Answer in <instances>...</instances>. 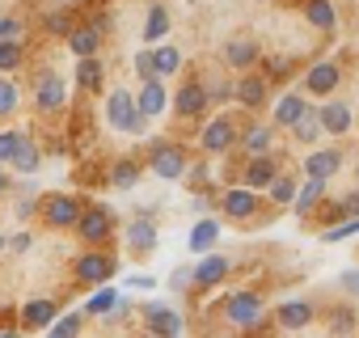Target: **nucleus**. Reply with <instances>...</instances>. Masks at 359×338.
I'll return each instance as SVG.
<instances>
[{
  "label": "nucleus",
  "mask_w": 359,
  "mask_h": 338,
  "mask_svg": "<svg viewBox=\"0 0 359 338\" xmlns=\"http://www.w3.org/2000/svg\"><path fill=\"white\" fill-rule=\"evenodd\" d=\"M106 123L123 135H144L148 131V114L135 106V93H127V89H114L106 97Z\"/></svg>",
  "instance_id": "nucleus-1"
},
{
  "label": "nucleus",
  "mask_w": 359,
  "mask_h": 338,
  "mask_svg": "<svg viewBox=\"0 0 359 338\" xmlns=\"http://www.w3.org/2000/svg\"><path fill=\"white\" fill-rule=\"evenodd\" d=\"M187 165H191V152L177 144V140H156L148 148V169H152L156 178H165V182H182Z\"/></svg>",
  "instance_id": "nucleus-2"
},
{
  "label": "nucleus",
  "mask_w": 359,
  "mask_h": 338,
  "mask_svg": "<svg viewBox=\"0 0 359 338\" xmlns=\"http://www.w3.org/2000/svg\"><path fill=\"white\" fill-rule=\"evenodd\" d=\"M262 317H266V304L258 292L241 288V292H229L224 296V321L237 325V330H262Z\"/></svg>",
  "instance_id": "nucleus-3"
},
{
  "label": "nucleus",
  "mask_w": 359,
  "mask_h": 338,
  "mask_svg": "<svg viewBox=\"0 0 359 338\" xmlns=\"http://www.w3.org/2000/svg\"><path fill=\"white\" fill-rule=\"evenodd\" d=\"M76 237L85 241V245H106L110 237H114V229H118V220H114V212L106 208V203H93V208H81V216H76Z\"/></svg>",
  "instance_id": "nucleus-4"
},
{
  "label": "nucleus",
  "mask_w": 359,
  "mask_h": 338,
  "mask_svg": "<svg viewBox=\"0 0 359 338\" xmlns=\"http://www.w3.org/2000/svg\"><path fill=\"white\" fill-rule=\"evenodd\" d=\"M233 102H241L250 114L266 110V102H271V81H266V72H254V68H245V72L233 81Z\"/></svg>",
  "instance_id": "nucleus-5"
},
{
  "label": "nucleus",
  "mask_w": 359,
  "mask_h": 338,
  "mask_svg": "<svg viewBox=\"0 0 359 338\" xmlns=\"http://www.w3.org/2000/svg\"><path fill=\"white\" fill-rule=\"evenodd\" d=\"M258 208H262V199H258V191H254V187H245V182H233V187L220 195V212H224L229 220H237V224L254 220V216H258Z\"/></svg>",
  "instance_id": "nucleus-6"
},
{
  "label": "nucleus",
  "mask_w": 359,
  "mask_h": 338,
  "mask_svg": "<svg viewBox=\"0 0 359 338\" xmlns=\"http://www.w3.org/2000/svg\"><path fill=\"white\" fill-rule=\"evenodd\" d=\"M64 102H68V85H64V76L60 72H39L34 76V110L39 114H55V110H64Z\"/></svg>",
  "instance_id": "nucleus-7"
},
{
  "label": "nucleus",
  "mask_w": 359,
  "mask_h": 338,
  "mask_svg": "<svg viewBox=\"0 0 359 338\" xmlns=\"http://www.w3.org/2000/svg\"><path fill=\"white\" fill-rule=\"evenodd\" d=\"M233 275V262L224 258V254H199V262L191 266V292H208V288H216V283H224Z\"/></svg>",
  "instance_id": "nucleus-8"
},
{
  "label": "nucleus",
  "mask_w": 359,
  "mask_h": 338,
  "mask_svg": "<svg viewBox=\"0 0 359 338\" xmlns=\"http://www.w3.org/2000/svg\"><path fill=\"white\" fill-rule=\"evenodd\" d=\"M338 85H342V64L317 60V64L304 68V93H309V97H330Z\"/></svg>",
  "instance_id": "nucleus-9"
},
{
  "label": "nucleus",
  "mask_w": 359,
  "mask_h": 338,
  "mask_svg": "<svg viewBox=\"0 0 359 338\" xmlns=\"http://www.w3.org/2000/svg\"><path fill=\"white\" fill-rule=\"evenodd\" d=\"M144 334H152V338H177V334H182V313L161 304V300L144 304Z\"/></svg>",
  "instance_id": "nucleus-10"
},
{
  "label": "nucleus",
  "mask_w": 359,
  "mask_h": 338,
  "mask_svg": "<svg viewBox=\"0 0 359 338\" xmlns=\"http://www.w3.org/2000/svg\"><path fill=\"white\" fill-rule=\"evenodd\" d=\"M199 148H203L208 156L233 152V148H237V123H233V119H212V123L199 131Z\"/></svg>",
  "instance_id": "nucleus-11"
},
{
  "label": "nucleus",
  "mask_w": 359,
  "mask_h": 338,
  "mask_svg": "<svg viewBox=\"0 0 359 338\" xmlns=\"http://www.w3.org/2000/svg\"><path fill=\"white\" fill-rule=\"evenodd\" d=\"M81 199L76 195H47L43 199V224L47 229H72L76 224V216H81Z\"/></svg>",
  "instance_id": "nucleus-12"
},
{
  "label": "nucleus",
  "mask_w": 359,
  "mask_h": 338,
  "mask_svg": "<svg viewBox=\"0 0 359 338\" xmlns=\"http://www.w3.org/2000/svg\"><path fill=\"white\" fill-rule=\"evenodd\" d=\"M110 275H114V258H110L102 245H93L89 254H81V258H76V279H81V283L97 288V283H106Z\"/></svg>",
  "instance_id": "nucleus-13"
},
{
  "label": "nucleus",
  "mask_w": 359,
  "mask_h": 338,
  "mask_svg": "<svg viewBox=\"0 0 359 338\" xmlns=\"http://www.w3.org/2000/svg\"><path fill=\"white\" fill-rule=\"evenodd\" d=\"M279 169H283V165H275V156H271V152H254V156L241 165V182H245V187H254V191H266V187H271V178L279 174Z\"/></svg>",
  "instance_id": "nucleus-14"
},
{
  "label": "nucleus",
  "mask_w": 359,
  "mask_h": 338,
  "mask_svg": "<svg viewBox=\"0 0 359 338\" xmlns=\"http://www.w3.org/2000/svg\"><path fill=\"white\" fill-rule=\"evenodd\" d=\"M208 110V89H203V81H187L182 89L173 93V114L177 119H199Z\"/></svg>",
  "instance_id": "nucleus-15"
},
{
  "label": "nucleus",
  "mask_w": 359,
  "mask_h": 338,
  "mask_svg": "<svg viewBox=\"0 0 359 338\" xmlns=\"http://www.w3.org/2000/svg\"><path fill=\"white\" fill-rule=\"evenodd\" d=\"M338 169H342V148H313V152L304 156V178L330 182Z\"/></svg>",
  "instance_id": "nucleus-16"
},
{
  "label": "nucleus",
  "mask_w": 359,
  "mask_h": 338,
  "mask_svg": "<svg viewBox=\"0 0 359 338\" xmlns=\"http://www.w3.org/2000/svg\"><path fill=\"white\" fill-rule=\"evenodd\" d=\"M317 317V309L309 304V300H283L279 309H275V325L279 330H287V334H296V330H309V321Z\"/></svg>",
  "instance_id": "nucleus-17"
},
{
  "label": "nucleus",
  "mask_w": 359,
  "mask_h": 338,
  "mask_svg": "<svg viewBox=\"0 0 359 338\" xmlns=\"http://www.w3.org/2000/svg\"><path fill=\"white\" fill-rule=\"evenodd\" d=\"M220 55H224V64H229L233 72H245V68H254V64L262 60V51H258L254 39H229Z\"/></svg>",
  "instance_id": "nucleus-18"
},
{
  "label": "nucleus",
  "mask_w": 359,
  "mask_h": 338,
  "mask_svg": "<svg viewBox=\"0 0 359 338\" xmlns=\"http://www.w3.org/2000/svg\"><path fill=\"white\" fill-rule=\"evenodd\" d=\"M165 97H169V93H165V81H161V76H144V81H140V93H135V106H140L148 119H156V114L165 110Z\"/></svg>",
  "instance_id": "nucleus-19"
},
{
  "label": "nucleus",
  "mask_w": 359,
  "mask_h": 338,
  "mask_svg": "<svg viewBox=\"0 0 359 338\" xmlns=\"http://www.w3.org/2000/svg\"><path fill=\"white\" fill-rule=\"evenodd\" d=\"M127 245H131V254H152L156 250V220L152 216H135L127 224Z\"/></svg>",
  "instance_id": "nucleus-20"
},
{
  "label": "nucleus",
  "mask_w": 359,
  "mask_h": 338,
  "mask_svg": "<svg viewBox=\"0 0 359 338\" xmlns=\"http://www.w3.org/2000/svg\"><path fill=\"white\" fill-rule=\"evenodd\" d=\"M317 114H321V131H325V135L342 140V135L351 131V106H346V102H325Z\"/></svg>",
  "instance_id": "nucleus-21"
},
{
  "label": "nucleus",
  "mask_w": 359,
  "mask_h": 338,
  "mask_svg": "<svg viewBox=\"0 0 359 338\" xmlns=\"http://www.w3.org/2000/svg\"><path fill=\"white\" fill-rule=\"evenodd\" d=\"M237 144H241L245 156H254V152H271V148H275V127H266V123H250L245 131H237Z\"/></svg>",
  "instance_id": "nucleus-22"
},
{
  "label": "nucleus",
  "mask_w": 359,
  "mask_h": 338,
  "mask_svg": "<svg viewBox=\"0 0 359 338\" xmlns=\"http://www.w3.org/2000/svg\"><path fill=\"white\" fill-rule=\"evenodd\" d=\"M325 199V182L321 178H304L300 187H296V199H292V208H296V216L300 220H309L313 212H317V203Z\"/></svg>",
  "instance_id": "nucleus-23"
},
{
  "label": "nucleus",
  "mask_w": 359,
  "mask_h": 338,
  "mask_svg": "<svg viewBox=\"0 0 359 338\" xmlns=\"http://www.w3.org/2000/svg\"><path fill=\"white\" fill-rule=\"evenodd\" d=\"M102 39H106V34H102L97 26H89V22H85V26H72V30H68V51H72V55H97Z\"/></svg>",
  "instance_id": "nucleus-24"
},
{
  "label": "nucleus",
  "mask_w": 359,
  "mask_h": 338,
  "mask_svg": "<svg viewBox=\"0 0 359 338\" xmlns=\"http://www.w3.org/2000/svg\"><path fill=\"white\" fill-rule=\"evenodd\" d=\"M51 321H55V300H47V296H34L22 309V330H47Z\"/></svg>",
  "instance_id": "nucleus-25"
},
{
  "label": "nucleus",
  "mask_w": 359,
  "mask_h": 338,
  "mask_svg": "<svg viewBox=\"0 0 359 338\" xmlns=\"http://www.w3.org/2000/svg\"><path fill=\"white\" fill-rule=\"evenodd\" d=\"M304 22L321 34H330L338 26V13H334V0H304Z\"/></svg>",
  "instance_id": "nucleus-26"
},
{
  "label": "nucleus",
  "mask_w": 359,
  "mask_h": 338,
  "mask_svg": "<svg viewBox=\"0 0 359 338\" xmlns=\"http://www.w3.org/2000/svg\"><path fill=\"white\" fill-rule=\"evenodd\" d=\"M287 131H292L300 144H309V148H313V144L325 135V131H321V114H317V106H304V110H300V119H296Z\"/></svg>",
  "instance_id": "nucleus-27"
},
{
  "label": "nucleus",
  "mask_w": 359,
  "mask_h": 338,
  "mask_svg": "<svg viewBox=\"0 0 359 338\" xmlns=\"http://www.w3.org/2000/svg\"><path fill=\"white\" fill-rule=\"evenodd\" d=\"M304 106H309V97H304V93H283V97L275 102V127H279V131H287V127L300 119V110H304Z\"/></svg>",
  "instance_id": "nucleus-28"
},
{
  "label": "nucleus",
  "mask_w": 359,
  "mask_h": 338,
  "mask_svg": "<svg viewBox=\"0 0 359 338\" xmlns=\"http://www.w3.org/2000/svg\"><path fill=\"white\" fill-rule=\"evenodd\" d=\"M18 174H39V165H43V152H39V144L30 140V131L22 135V144H18V152H13V161H9Z\"/></svg>",
  "instance_id": "nucleus-29"
},
{
  "label": "nucleus",
  "mask_w": 359,
  "mask_h": 338,
  "mask_svg": "<svg viewBox=\"0 0 359 338\" xmlns=\"http://www.w3.org/2000/svg\"><path fill=\"white\" fill-rule=\"evenodd\" d=\"M102 60L97 55H81V64H76V85L85 89V93H102Z\"/></svg>",
  "instance_id": "nucleus-30"
},
{
  "label": "nucleus",
  "mask_w": 359,
  "mask_h": 338,
  "mask_svg": "<svg viewBox=\"0 0 359 338\" xmlns=\"http://www.w3.org/2000/svg\"><path fill=\"white\" fill-rule=\"evenodd\" d=\"M296 187H300V182L287 174V169H279V174L271 178V187H266V199H271L275 208H287V203L296 199Z\"/></svg>",
  "instance_id": "nucleus-31"
},
{
  "label": "nucleus",
  "mask_w": 359,
  "mask_h": 338,
  "mask_svg": "<svg viewBox=\"0 0 359 338\" xmlns=\"http://www.w3.org/2000/svg\"><path fill=\"white\" fill-rule=\"evenodd\" d=\"M216 241H220V224H216L212 216H203V220L191 229V250H195V254H208Z\"/></svg>",
  "instance_id": "nucleus-32"
},
{
  "label": "nucleus",
  "mask_w": 359,
  "mask_h": 338,
  "mask_svg": "<svg viewBox=\"0 0 359 338\" xmlns=\"http://www.w3.org/2000/svg\"><path fill=\"white\" fill-rule=\"evenodd\" d=\"M165 34H169V9L165 5H152L148 9V22H144V39L148 43H161Z\"/></svg>",
  "instance_id": "nucleus-33"
},
{
  "label": "nucleus",
  "mask_w": 359,
  "mask_h": 338,
  "mask_svg": "<svg viewBox=\"0 0 359 338\" xmlns=\"http://www.w3.org/2000/svg\"><path fill=\"white\" fill-rule=\"evenodd\" d=\"M177 68H182V51L177 47H161V51H152V72L165 81V76H173Z\"/></svg>",
  "instance_id": "nucleus-34"
},
{
  "label": "nucleus",
  "mask_w": 359,
  "mask_h": 338,
  "mask_svg": "<svg viewBox=\"0 0 359 338\" xmlns=\"http://www.w3.org/2000/svg\"><path fill=\"white\" fill-rule=\"evenodd\" d=\"M140 182V165L135 161H114V169H110V187L114 191H131Z\"/></svg>",
  "instance_id": "nucleus-35"
},
{
  "label": "nucleus",
  "mask_w": 359,
  "mask_h": 338,
  "mask_svg": "<svg viewBox=\"0 0 359 338\" xmlns=\"http://www.w3.org/2000/svg\"><path fill=\"white\" fill-rule=\"evenodd\" d=\"M114 304H118V292H110L106 283H97V292H93L89 304H85V317H106Z\"/></svg>",
  "instance_id": "nucleus-36"
},
{
  "label": "nucleus",
  "mask_w": 359,
  "mask_h": 338,
  "mask_svg": "<svg viewBox=\"0 0 359 338\" xmlns=\"http://www.w3.org/2000/svg\"><path fill=\"white\" fill-rule=\"evenodd\" d=\"M22 60H26V51L18 39H0V72H18Z\"/></svg>",
  "instance_id": "nucleus-37"
},
{
  "label": "nucleus",
  "mask_w": 359,
  "mask_h": 338,
  "mask_svg": "<svg viewBox=\"0 0 359 338\" xmlns=\"http://www.w3.org/2000/svg\"><path fill=\"white\" fill-rule=\"evenodd\" d=\"M355 330H359L355 309H330V334H355Z\"/></svg>",
  "instance_id": "nucleus-38"
},
{
  "label": "nucleus",
  "mask_w": 359,
  "mask_h": 338,
  "mask_svg": "<svg viewBox=\"0 0 359 338\" xmlns=\"http://www.w3.org/2000/svg\"><path fill=\"white\" fill-rule=\"evenodd\" d=\"M18 106H22V93H18V85H13V81H5V72H0V119H9Z\"/></svg>",
  "instance_id": "nucleus-39"
},
{
  "label": "nucleus",
  "mask_w": 359,
  "mask_h": 338,
  "mask_svg": "<svg viewBox=\"0 0 359 338\" xmlns=\"http://www.w3.org/2000/svg\"><path fill=\"white\" fill-rule=\"evenodd\" d=\"M43 26H47V34L68 39V30H72L76 22H72V13H68V9H55V13H47V18H43Z\"/></svg>",
  "instance_id": "nucleus-40"
},
{
  "label": "nucleus",
  "mask_w": 359,
  "mask_h": 338,
  "mask_svg": "<svg viewBox=\"0 0 359 338\" xmlns=\"http://www.w3.org/2000/svg\"><path fill=\"white\" fill-rule=\"evenodd\" d=\"M81 313H68V317H55L47 330H51V338H72V334H81Z\"/></svg>",
  "instance_id": "nucleus-41"
},
{
  "label": "nucleus",
  "mask_w": 359,
  "mask_h": 338,
  "mask_svg": "<svg viewBox=\"0 0 359 338\" xmlns=\"http://www.w3.org/2000/svg\"><path fill=\"white\" fill-rule=\"evenodd\" d=\"M22 127H13V131H0V165H9L13 161V152H18V144H22Z\"/></svg>",
  "instance_id": "nucleus-42"
},
{
  "label": "nucleus",
  "mask_w": 359,
  "mask_h": 338,
  "mask_svg": "<svg viewBox=\"0 0 359 338\" xmlns=\"http://www.w3.org/2000/svg\"><path fill=\"white\" fill-rule=\"evenodd\" d=\"M203 89H208V102H233V81H216V76H208Z\"/></svg>",
  "instance_id": "nucleus-43"
},
{
  "label": "nucleus",
  "mask_w": 359,
  "mask_h": 338,
  "mask_svg": "<svg viewBox=\"0 0 359 338\" xmlns=\"http://www.w3.org/2000/svg\"><path fill=\"white\" fill-rule=\"evenodd\" d=\"M216 208H220V191L199 187V191H195V212H199V216H208V212H216Z\"/></svg>",
  "instance_id": "nucleus-44"
},
{
  "label": "nucleus",
  "mask_w": 359,
  "mask_h": 338,
  "mask_svg": "<svg viewBox=\"0 0 359 338\" xmlns=\"http://www.w3.org/2000/svg\"><path fill=\"white\" fill-rule=\"evenodd\" d=\"M317 216H321V224L330 229V224H338V220H342V203H338V199H330V203H317Z\"/></svg>",
  "instance_id": "nucleus-45"
},
{
  "label": "nucleus",
  "mask_w": 359,
  "mask_h": 338,
  "mask_svg": "<svg viewBox=\"0 0 359 338\" xmlns=\"http://www.w3.org/2000/svg\"><path fill=\"white\" fill-rule=\"evenodd\" d=\"M169 288H173V292H191V266H177V271L169 275Z\"/></svg>",
  "instance_id": "nucleus-46"
},
{
  "label": "nucleus",
  "mask_w": 359,
  "mask_h": 338,
  "mask_svg": "<svg viewBox=\"0 0 359 338\" xmlns=\"http://www.w3.org/2000/svg\"><path fill=\"white\" fill-rule=\"evenodd\" d=\"M135 76H140V81H144V76H156V72H152V51H140V55H135Z\"/></svg>",
  "instance_id": "nucleus-47"
},
{
  "label": "nucleus",
  "mask_w": 359,
  "mask_h": 338,
  "mask_svg": "<svg viewBox=\"0 0 359 338\" xmlns=\"http://www.w3.org/2000/svg\"><path fill=\"white\" fill-rule=\"evenodd\" d=\"M338 203H342V220H346V216H359V187H355L351 195H342Z\"/></svg>",
  "instance_id": "nucleus-48"
},
{
  "label": "nucleus",
  "mask_w": 359,
  "mask_h": 338,
  "mask_svg": "<svg viewBox=\"0 0 359 338\" xmlns=\"http://www.w3.org/2000/svg\"><path fill=\"white\" fill-rule=\"evenodd\" d=\"M18 34H22V22L5 13V18H0V39H18Z\"/></svg>",
  "instance_id": "nucleus-49"
},
{
  "label": "nucleus",
  "mask_w": 359,
  "mask_h": 338,
  "mask_svg": "<svg viewBox=\"0 0 359 338\" xmlns=\"http://www.w3.org/2000/svg\"><path fill=\"white\" fill-rule=\"evenodd\" d=\"M338 288H342L346 296H359V271H346V275L338 279Z\"/></svg>",
  "instance_id": "nucleus-50"
},
{
  "label": "nucleus",
  "mask_w": 359,
  "mask_h": 338,
  "mask_svg": "<svg viewBox=\"0 0 359 338\" xmlns=\"http://www.w3.org/2000/svg\"><path fill=\"white\" fill-rule=\"evenodd\" d=\"M9 245H13L18 254H26V250L34 245V237H30V233H18V237H9Z\"/></svg>",
  "instance_id": "nucleus-51"
},
{
  "label": "nucleus",
  "mask_w": 359,
  "mask_h": 338,
  "mask_svg": "<svg viewBox=\"0 0 359 338\" xmlns=\"http://www.w3.org/2000/svg\"><path fill=\"white\" fill-rule=\"evenodd\" d=\"M131 288H140V292H148V288H152V279H148V275H135V279H131Z\"/></svg>",
  "instance_id": "nucleus-52"
},
{
  "label": "nucleus",
  "mask_w": 359,
  "mask_h": 338,
  "mask_svg": "<svg viewBox=\"0 0 359 338\" xmlns=\"http://www.w3.org/2000/svg\"><path fill=\"white\" fill-rule=\"evenodd\" d=\"M9 195V174H5V165H0V199Z\"/></svg>",
  "instance_id": "nucleus-53"
},
{
  "label": "nucleus",
  "mask_w": 359,
  "mask_h": 338,
  "mask_svg": "<svg viewBox=\"0 0 359 338\" xmlns=\"http://www.w3.org/2000/svg\"><path fill=\"white\" fill-rule=\"evenodd\" d=\"M5 245H9V237H5V233H0V254H5Z\"/></svg>",
  "instance_id": "nucleus-54"
},
{
  "label": "nucleus",
  "mask_w": 359,
  "mask_h": 338,
  "mask_svg": "<svg viewBox=\"0 0 359 338\" xmlns=\"http://www.w3.org/2000/svg\"><path fill=\"white\" fill-rule=\"evenodd\" d=\"M355 182H359V165H355Z\"/></svg>",
  "instance_id": "nucleus-55"
},
{
  "label": "nucleus",
  "mask_w": 359,
  "mask_h": 338,
  "mask_svg": "<svg viewBox=\"0 0 359 338\" xmlns=\"http://www.w3.org/2000/svg\"><path fill=\"white\" fill-rule=\"evenodd\" d=\"M60 5H72V0H60Z\"/></svg>",
  "instance_id": "nucleus-56"
}]
</instances>
